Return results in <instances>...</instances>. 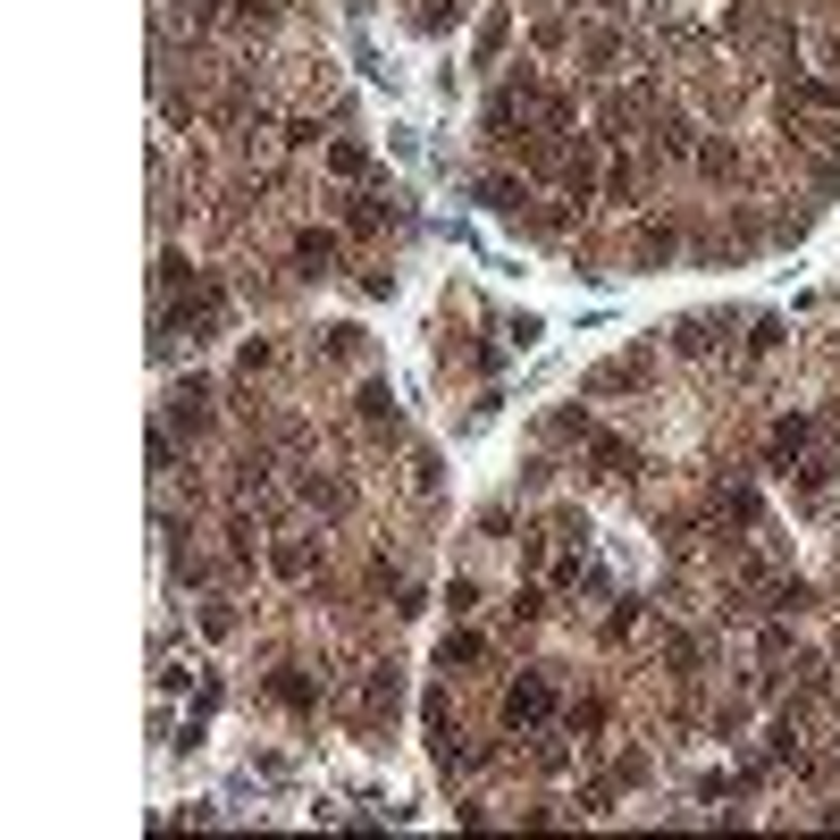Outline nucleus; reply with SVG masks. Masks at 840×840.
<instances>
[{
	"mask_svg": "<svg viewBox=\"0 0 840 840\" xmlns=\"http://www.w3.org/2000/svg\"><path fill=\"white\" fill-rule=\"evenodd\" d=\"M303 496H311V505H328V513H345V505H354V496H345V487H336V480H320V471L303 480Z\"/></svg>",
	"mask_w": 840,
	"mask_h": 840,
	"instance_id": "obj_18",
	"label": "nucleus"
},
{
	"mask_svg": "<svg viewBox=\"0 0 840 840\" xmlns=\"http://www.w3.org/2000/svg\"><path fill=\"white\" fill-rule=\"evenodd\" d=\"M807 437H815V420L807 412H790V420H774V437H765V454H774V471H790L799 454H807Z\"/></svg>",
	"mask_w": 840,
	"mask_h": 840,
	"instance_id": "obj_5",
	"label": "nucleus"
},
{
	"mask_svg": "<svg viewBox=\"0 0 840 840\" xmlns=\"http://www.w3.org/2000/svg\"><path fill=\"white\" fill-rule=\"evenodd\" d=\"M505 34H513V17L496 9V17H487V26H480V60H496V51H505Z\"/></svg>",
	"mask_w": 840,
	"mask_h": 840,
	"instance_id": "obj_20",
	"label": "nucleus"
},
{
	"mask_svg": "<svg viewBox=\"0 0 840 840\" xmlns=\"http://www.w3.org/2000/svg\"><path fill=\"white\" fill-rule=\"evenodd\" d=\"M269 698H278L287 714H311V707H320V689H311V673H294V664H278V673H269Z\"/></svg>",
	"mask_w": 840,
	"mask_h": 840,
	"instance_id": "obj_7",
	"label": "nucleus"
},
{
	"mask_svg": "<svg viewBox=\"0 0 840 840\" xmlns=\"http://www.w3.org/2000/svg\"><path fill=\"white\" fill-rule=\"evenodd\" d=\"M555 723V680L547 673H513L505 680V731H547Z\"/></svg>",
	"mask_w": 840,
	"mask_h": 840,
	"instance_id": "obj_2",
	"label": "nucleus"
},
{
	"mask_svg": "<svg viewBox=\"0 0 840 840\" xmlns=\"http://www.w3.org/2000/svg\"><path fill=\"white\" fill-rule=\"evenodd\" d=\"M379 219H387V194H354V211H345V227H354V236H370Z\"/></svg>",
	"mask_w": 840,
	"mask_h": 840,
	"instance_id": "obj_16",
	"label": "nucleus"
},
{
	"mask_svg": "<svg viewBox=\"0 0 840 840\" xmlns=\"http://www.w3.org/2000/svg\"><path fill=\"white\" fill-rule=\"evenodd\" d=\"M581 454H588V462H597V480H639V446H622V437H606V429H597V420H588V429H581Z\"/></svg>",
	"mask_w": 840,
	"mask_h": 840,
	"instance_id": "obj_3",
	"label": "nucleus"
},
{
	"mask_svg": "<svg viewBox=\"0 0 840 840\" xmlns=\"http://www.w3.org/2000/svg\"><path fill=\"white\" fill-rule=\"evenodd\" d=\"M581 67H588V76H614V67H622V26H588L581 34Z\"/></svg>",
	"mask_w": 840,
	"mask_h": 840,
	"instance_id": "obj_6",
	"label": "nucleus"
},
{
	"mask_svg": "<svg viewBox=\"0 0 840 840\" xmlns=\"http://www.w3.org/2000/svg\"><path fill=\"white\" fill-rule=\"evenodd\" d=\"M361 714H370V723H387V714H395V664H379V673L361 680Z\"/></svg>",
	"mask_w": 840,
	"mask_h": 840,
	"instance_id": "obj_12",
	"label": "nucleus"
},
{
	"mask_svg": "<svg viewBox=\"0 0 840 840\" xmlns=\"http://www.w3.org/2000/svg\"><path fill=\"white\" fill-rule=\"evenodd\" d=\"M714 513H723V521H756V487H723Z\"/></svg>",
	"mask_w": 840,
	"mask_h": 840,
	"instance_id": "obj_17",
	"label": "nucleus"
},
{
	"mask_svg": "<svg viewBox=\"0 0 840 840\" xmlns=\"http://www.w3.org/2000/svg\"><path fill=\"white\" fill-rule=\"evenodd\" d=\"M689 161H698V177H714V186H723V177H740V152H731V143H698Z\"/></svg>",
	"mask_w": 840,
	"mask_h": 840,
	"instance_id": "obj_13",
	"label": "nucleus"
},
{
	"mask_svg": "<svg viewBox=\"0 0 840 840\" xmlns=\"http://www.w3.org/2000/svg\"><path fill=\"white\" fill-rule=\"evenodd\" d=\"M168 429H186V437L211 429V379H186V387L168 395Z\"/></svg>",
	"mask_w": 840,
	"mask_h": 840,
	"instance_id": "obj_4",
	"label": "nucleus"
},
{
	"mask_svg": "<svg viewBox=\"0 0 840 840\" xmlns=\"http://www.w3.org/2000/svg\"><path fill=\"white\" fill-rule=\"evenodd\" d=\"M832 471H840V462H832Z\"/></svg>",
	"mask_w": 840,
	"mask_h": 840,
	"instance_id": "obj_23",
	"label": "nucleus"
},
{
	"mask_svg": "<svg viewBox=\"0 0 840 840\" xmlns=\"http://www.w3.org/2000/svg\"><path fill=\"white\" fill-rule=\"evenodd\" d=\"M446 606H454V614H471V606H480V581H471V572H454V588H446Z\"/></svg>",
	"mask_w": 840,
	"mask_h": 840,
	"instance_id": "obj_21",
	"label": "nucleus"
},
{
	"mask_svg": "<svg viewBox=\"0 0 840 840\" xmlns=\"http://www.w3.org/2000/svg\"><path fill=\"white\" fill-rule=\"evenodd\" d=\"M639 260H647V269H656V260H673V227H647V236H639Z\"/></svg>",
	"mask_w": 840,
	"mask_h": 840,
	"instance_id": "obj_19",
	"label": "nucleus"
},
{
	"mask_svg": "<svg viewBox=\"0 0 840 840\" xmlns=\"http://www.w3.org/2000/svg\"><path fill=\"white\" fill-rule=\"evenodd\" d=\"M219 320H227V287L202 278V269L161 303V328H177V336H219Z\"/></svg>",
	"mask_w": 840,
	"mask_h": 840,
	"instance_id": "obj_1",
	"label": "nucleus"
},
{
	"mask_svg": "<svg viewBox=\"0 0 840 840\" xmlns=\"http://www.w3.org/2000/svg\"><path fill=\"white\" fill-rule=\"evenodd\" d=\"M480 202L496 211V219H521V202H530V186H521V177H480Z\"/></svg>",
	"mask_w": 840,
	"mask_h": 840,
	"instance_id": "obj_11",
	"label": "nucleus"
},
{
	"mask_svg": "<svg viewBox=\"0 0 840 840\" xmlns=\"http://www.w3.org/2000/svg\"><path fill=\"white\" fill-rule=\"evenodd\" d=\"M361 420H370V429H395V387H387V379L361 387Z\"/></svg>",
	"mask_w": 840,
	"mask_h": 840,
	"instance_id": "obj_14",
	"label": "nucleus"
},
{
	"mask_svg": "<svg viewBox=\"0 0 840 840\" xmlns=\"http://www.w3.org/2000/svg\"><path fill=\"white\" fill-rule=\"evenodd\" d=\"M311 563H320L311 538H278V547H269V572H287V581H311Z\"/></svg>",
	"mask_w": 840,
	"mask_h": 840,
	"instance_id": "obj_9",
	"label": "nucleus"
},
{
	"mask_svg": "<svg viewBox=\"0 0 840 840\" xmlns=\"http://www.w3.org/2000/svg\"><path fill=\"white\" fill-rule=\"evenodd\" d=\"M505 614H513V622H538V614H547V597H538V588H513V606H505Z\"/></svg>",
	"mask_w": 840,
	"mask_h": 840,
	"instance_id": "obj_22",
	"label": "nucleus"
},
{
	"mask_svg": "<svg viewBox=\"0 0 840 840\" xmlns=\"http://www.w3.org/2000/svg\"><path fill=\"white\" fill-rule=\"evenodd\" d=\"M328 168H336V177H361V168H370V152H361L354 135H336V143H328Z\"/></svg>",
	"mask_w": 840,
	"mask_h": 840,
	"instance_id": "obj_15",
	"label": "nucleus"
},
{
	"mask_svg": "<svg viewBox=\"0 0 840 840\" xmlns=\"http://www.w3.org/2000/svg\"><path fill=\"white\" fill-rule=\"evenodd\" d=\"M294 260H303L311 278H328V269H336V236H328V227H303V236H294Z\"/></svg>",
	"mask_w": 840,
	"mask_h": 840,
	"instance_id": "obj_8",
	"label": "nucleus"
},
{
	"mask_svg": "<svg viewBox=\"0 0 840 840\" xmlns=\"http://www.w3.org/2000/svg\"><path fill=\"white\" fill-rule=\"evenodd\" d=\"M480 656H487L480 631H446V639H437V673H462V664H480Z\"/></svg>",
	"mask_w": 840,
	"mask_h": 840,
	"instance_id": "obj_10",
	"label": "nucleus"
}]
</instances>
